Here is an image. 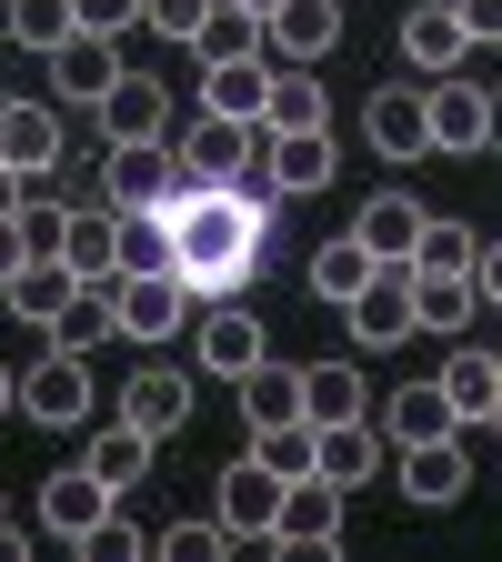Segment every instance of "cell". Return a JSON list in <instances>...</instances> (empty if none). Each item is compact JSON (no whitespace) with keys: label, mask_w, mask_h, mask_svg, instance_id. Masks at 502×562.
I'll use <instances>...</instances> for the list:
<instances>
[{"label":"cell","mask_w":502,"mask_h":562,"mask_svg":"<svg viewBox=\"0 0 502 562\" xmlns=\"http://www.w3.org/2000/svg\"><path fill=\"white\" fill-rule=\"evenodd\" d=\"M171 271L191 281V302H242L261 271V211H242L222 181H171Z\"/></svg>","instance_id":"6da1fadb"},{"label":"cell","mask_w":502,"mask_h":562,"mask_svg":"<svg viewBox=\"0 0 502 562\" xmlns=\"http://www.w3.org/2000/svg\"><path fill=\"white\" fill-rule=\"evenodd\" d=\"M362 140L382 161H422V151H433V81H422V70H412V81H382L362 101Z\"/></svg>","instance_id":"7a4b0ae2"},{"label":"cell","mask_w":502,"mask_h":562,"mask_svg":"<svg viewBox=\"0 0 502 562\" xmlns=\"http://www.w3.org/2000/svg\"><path fill=\"white\" fill-rule=\"evenodd\" d=\"M181 181V151H161V140H111L101 151V201L111 211H161Z\"/></svg>","instance_id":"3957f363"},{"label":"cell","mask_w":502,"mask_h":562,"mask_svg":"<svg viewBox=\"0 0 502 562\" xmlns=\"http://www.w3.org/2000/svg\"><path fill=\"white\" fill-rule=\"evenodd\" d=\"M342 322H352V341H362V351H392V341H412V331H422V302H412V261H382V271L362 281V302H352Z\"/></svg>","instance_id":"277c9868"},{"label":"cell","mask_w":502,"mask_h":562,"mask_svg":"<svg viewBox=\"0 0 502 562\" xmlns=\"http://www.w3.org/2000/svg\"><path fill=\"white\" fill-rule=\"evenodd\" d=\"M111 302H121V331H131V341H171V331L191 322V281H181V271H121Z\"/></svg>","instance_id":"5b68a950"},{"label":"cell","mask_w":502,"mask_h":562,"mask_svg":"<svg viewBox=\"0 0 502 562\" xmlns=\"http://www.w3.org/2000/svg\"><path fill=\"white\" fill-rule=\"evenodd\" d=\"M21 412L51 422V432H70V422H91V372H81V351H41V362L21 372Z\"/></svg>","instance_id":"8992f818"},{"label":"cell","mask_w":502,"mask_h":562,"mask_svg":"<svg viewBox=\"0 0 502 562\" xmlns=\"http://www.w3.org/2000/svg\"><path fill=\"white\" fill-rule=\"evenodd\" d=\"M281 552H332L342 542V482L332 472H302V482H281Z\"/></svg>","instance_id":"52a82bcc"},{"label":"cell","mask_w":502,"mask_h":562,"mask_svg":"<svg viewBox=\"0 0 502 562\" xmlns=\"http://www.w3.org/2000/svg\"><path fill=\"white\" fill-rule=\"evenodd\" d=\"M271 522H281V472H271L261 452H242V462L222 472V532H232V542H271Z\"/></svg>","instance_id":"ba28073f"},{"label":"cell","mask_w":502,"mask_h":562,"mask_svg":"<svg viewBox=\"0 0 502 562\" xmlns=\"http://www.w3.org/2000/svg\"><path fill=\"white\" fill-rule=\"evenodd\" d=\"M0 161H11L21 181L60 171V161H70V140H60V111H51V101H0Z\"/></svg>","instance_id":"9c48e42d"},{"label":"cell","mask_w":502,"mask_h":562,"mask_svg":"<svg viewBox=\"0 0 502 562\" xmlns=\"http://www.w3.org/2000/svg\"><path fill=\"white\" fill-rule=\"evenodd\" d=\"M462 492H472V452H462V432H443V442H412V452H402V503L443 513V503H462Z\"/></svg>","instance_id":"30bf717a"},{"label":"cell","mask_w":502,"mask_h":562,"mask_svg":"<svg viewBox=\"0 0 502 562\" xmlns=\"http://www.w3.org/2000/svg\"><path fill=\"white\" fill-rule=\"evenodd\" d=\"M252 151H261V121H222V111H201L191 140H181V181H232Z\"/></svg>","instance_id":"8fae6325"},{"label":"cell","mask_w":502,"mask_h":562,"mask_svg":"<svg viewBox=\"0 0 502 562\" xmlns=\"http://www.w3.org/2000/svg\"><path fill=\"white\" fill-rule=\"evenodd\" d=\"M121 81V50H111V31H70L60 50H51V91L60 101H81V111H101V91Z\"/></svg>","instance_id":"7c38bea8"},{"label":"cell","mask_w":502,"mask_h":562,"mask_svg":"<svg viewBox=\"0 0 502 562\" xmlns=\"http://www.w3.org/2000/svg\"><path fill=\"white\" fill-rule=\"evenodd\" d=\"M462 50H472V31H462V11H453V0H422V11H402V60L422 70V81L462 70Z\"/></svg>","instance_id":"4fadbf2b"},{"label":"cell","mask_w":502,"mask_h":562,"mask_svg":"<svg viewBox=\"0 0 502 562\" xmlns=\"http://www.w3.org/2000/svg\"><path fill=\"white\" fill-rule=\"evenodd\" d=\"M111 503H121V492H111L91 462H70V472H51V482H41V522H51L60 542H81V532H91Z\"/></svg>","instance_id":"5bb4252c"},{"label":"cell","mask_w":502,"mask_h":562,"mask_svg":"<svg viewBox=\"0 0 502 562\" xmlns=\"http://www.w3.org/2000/svg\"><path fill=\"white\" fill-rule=\"evenodd\" d=\"M433 151H492V91L482 81H433Z\"/></svg>","instance_id":"9a60e30c"},{"label":"cell","mask_w":502,"mask_h":562,"mask_svg":"<svg viewBox=\"0 0 502 562\" xmlns=\"http://www.w3.org/2000/svg\"><path fill=\"white\" fill-rule=\"evenodd\" d=\"M121 422H141V432H152V442H171L181 422H191V372H171V362L131 372V392H121Z\"/></svg>","instance_id":"2e32d148"},{"label":"cell","mask_w":502,"mask_h":562,"mask_svg":"<svg viewBox=\"0 0 502 562\" xmlns=\"http://www.w3.org/2000/svg\"><path fill=\"white\" fill-rule=\"evenodd\" d=\"M161 131H171V91L121 70V81L101 91V140H161Z\"/></svg>","instance_id":"e0dca14e"},{"label":"cell","mask_w":502,"mask_h":562,"mask_svg":"<svg viewBox=\"0 0 502 562\" xmlns=\"http://www.w3.org/2000/svg\"><path fill=\"white\" fill-rule=\"evenodd\" d=\"M443 432H462V412H453V392H443V382H412V392H392V402H382V442H392V452L443 442Z\"/></svg>","instance_id":"ac0fdd59"},{"label":"cell","mask_w":502,"mask_h":562,"mask_svg":"<svg viewBox=\"0 0 502 562\" xmlns=\"http://www.w3.org/2000/svg\"><path fill=\"white\" fill-rule=\"evenodd\" d=\"M252 362H261V312H242V302H211V312H201V372L242 382Z\"/></svg>","instance_id":"d6986e66"},{"label":"cell","mask_w":502,"mask_h":562,"mask_svg":"<svg viewBox=\"0 0 502 562\" xmlns=\"http://www.w3.org/2000/svg\"><path fill=\"white\" fill-rule=\"evenodd\" d=\"M60 261L81 271V281H111V271H121V211H111V201H70Z\"/></svg>","instance_id":"ffe728a7"},{"label":"cell","mask_w":502,"mask_h":562,"mask_svg":"<svg viewBox=\"0 0 502 562\" xmlns=\"http://www.w3.org/2000/svg\"><path fill=\"white\" fill-rule=\"evenodd\" d=\"M261 41H271L281 60H322V50L342 41V0H281V11L261 21Z\"/></svg>","instance_id":"44dd1931"},{"label":"cell","mask_w":502,"mask_h":562,"mask_svg":"<svg viewBox=\"0 0 502 562\" xmlns=\"http://www.w3.org/2000/svg\"><path fill=\"white\" fill-rule=\"evenodd\" d=\"M422 222H433V211H422L412 191H372L362 211H352V232H362L382 261H412V251H422Z\"/></svg>","instance_id":"7402d4cb"},{"label":"cell","mask_w":502,"mask_h":562,"mask_svg":"<svg viewBox=\"0 0 502 562\" xmlns=\"http://www.w3.org/2000/svg\"><path fill=\"white\" fill-rule=\"evenodd\" d=\"M0 292H11V312H21V322H41V331H51V322H60V302L81 292V271H70L60 251H31L11 281H0Z\"/></svg>","instance_id":"603a6c76"},{"label":"cell","mask_w":502,"mask_h":562,"mask_svg":"<svg viewBox=\"0 0 502 562\" xmlns=\"http://www.w3.org/2000/svg\"><path fill=\"white\" fill-rule=\"evenodd\" d=\"M312 472H332L342 492H352V482H372V472H382V422H372V412L322 422V462H312Z\"/></svg>","instance_id":"cb8c5ba5"},{"label":"cell","mask_w":502,"mask_h":562,"mask_svg":"<svg viewBox=\"0 0 502 562\" xmlns=\"http://www.w3.org/2000/svg\"><path fill=\"white\" fill-rule=\"evenodd\" d=\"M261 101H271L261 50H252V60H201V111H222V121H261Z\"/></svg>","instance_id":"d4e9b609"},{"label":"cell","mask_w":502,"mask_h":562,"mask_svg":"<svg viewBox=\"0 0 502 562\" xmlns=\"http://www.w3.org/2000/svg\"><path fill=\"white\" fill-rule=\"evenodd\" d=\"M372 271H382V251H372L362 232H342V241H322V251H312V292H322L332 312H352V302H362V281H372Z\"/></svg>","instance_id":"484cf974"},{"label":"cell","mask_w":502,"mask_h":562,"mask_svg":"<svg viewBox=\"0 0 502 562\" xmlns=\"http://www.w3.org/2000/svg\"><path fill=\"white\" fill-rule=\"evenodd\" d=\"M332 121V101H322V81H312V60H281L271 70V101H261V131L281 140V131H322Z\"/></svg>","instance_id":"4316f807"},{"label":"cell","mask_w":502,"mask_h":562,"mask_svg":"<svg viewBox=\"0 0 502 562\" xmlns=\"http://www.w3.org/2000/svg\"><path fill=\"white\" fill-rule=\"evenodd\" d=\"M443 392H453V412H462V432H472V422H492V412H502V351H453V362H443Z\"/></svg>","instance_id":"83f0119b"},{"label":"cell","mask_w":502,"mask_h":562,"mask_svg":"<svg viewBox=\"0 0 502 562\" xmlns=\"http://www.w3.org/2000/svg\"><path fill=\"white\" fill-rule=\"evenodd\" d=\"M252 50H261V11L252 0H211L191 31V60H252Z\"/></svg>","instance_id":"f1b7e54d"},{"label":"cell","mask_w":502,"mask_h":562,"mask_svg":"<svg viewBox=\"0 0 502 562\" xmlns=\"http://www.w3.org/2000/svg\"><path fill=\"white\" fill-rule=\"evenodd\" d=\"M81 462H91V472H101L111 492H131L141 472H152V432H141V422H121V412H111L101 432H91V452H81Z\"/></svg>","instance_id":"f546056e"},{"label":"cell","mask_w":502,"mask_h":562,"mask_svg":"<svg viewBox=\"0 0 502 562\" xmlns=\"http://www.w3.org/2000/svg\"><path fill=\"white\" fill-rule=\"evenodd\" d=\"M352 412H372V382L352 362H312L302 372V422H352Z\"/></svg>","instance_id":"4dcf8cb0"},{"label":"cell","mask_w":502,"mask_h":562,"mask_svg":"<svg viewBox=\"0 0 502 562\" xmlns=\"http://www.w3.org/2000/svg\"><path fill=\"white\" fill-rule=\"evenodd\" d=\"M111 281H121V271H111ZM111 281H81V292L60 302V322H51V341H60V351H91L101 331H121V302H111Z\"/></svg>","instance_id":"1f68e13d"},{"label":"cell","mask_w":502,"mask_h":562,"mask_svg":"<svg viewBox=\"0 0 502 562\" xmlns=\"http://www.w3.org/2000/svg\"><path fill=\"white\" fill-rule=\"evenodd\" d=\"M242 412H252V432H261V422H302V372L261 351V362L242 372Z\"/></svg>","instance_id":"d6a6232c"},{"label":"cell","mask_w":502,"mask_h":562,"mask_svg":"<svg viewBox=\"0 0 502 562\" xmlns=\"http://www.w3.org/2000/svg\"><path fill=\"white\" fill-rule=\"evenodd\" d=\"M271 181L292 191V201L322 191V181H332V140H322V131H281V140H271Z\"/></svg>","instance_id":"836d02e7"},{"label":"cell","mask_w":502,"mask_h":562,"mask_svg":"<svg viewBox=\"0 0 502 562\" xmlns=\"http://www.w3.org/2000/svg\"><path fill=\"white\" fill-rule=\"evenodd\" d=\"M412 302H422V331H462L472 322V271H412Z\"/></svg>","instance_id":"e575fe53"},{"label":"cell","mask_w":502,"mask_h":562,"mask_svg":"<svg viewBox=\"0 0 502 562\" xmlns=\"http://www.w3.org/2000/svg\"><path fill=\"white\" fill-rule=\"evenodd\" d=\"M252 452H261L281 482H302V472L322 462V422H261V432H252Z\"/></svg>","instance_id":"d590c367"},{"label":"cell","mask_w":502,"mask_h":562,"mask_svg":"<svg viewBox=\"0 0 502 562\" xmlns=\"http://www.w3.org/2000/svg\"><path fill=\"white\" fill-rule=\"evenodd\" d=\"M0 11H11V41L41 50V60H51L70 31H81V11H70V0H0Z\"/></svg>","instance_id":"8d00e7d4"},{"label":"cell","mask_w":502,"mask_h":562,"mask_svg":"<svg viewBox=\"0 0 502 562\" xmlns=\"http://www.w3.org/2000/svg\"><path fill=\"white\" fill-rule=\"evenodd\" d=\"M472 251H482V232L472 222H422V251H412V271H472Z\"/></svg>","instance_id":"74e56055"},{"label":"cell","mask_w":502,"mask_h":562,"mask_svg":"<svg viewBox=\"0 0 502 562\" xmlns=\"http://www.w3.org/2000/svg\"><path fill=\"white\" fill-rule=\"evenodd\" d=\"M121 271H171V222L161 211H121Z\"/></svg>","instance_id":"f35d334b"},{"label":"cell","mask_w":502,"mask_h":562,"mask_svg":"<svg viewBox=\"0 0 502 562\" xmlns=\"http://www.w3.org/2000/svg\"><path fill=\"white\" fill-rule=\"evenodd\" d=\"M81 552H91V562H141V552H152V532L121 522V513H101V522L81 532Z\"/></svg>","instance_id":"ab89813d"},{"label":"cell","mask_w":502,"mask_h":562,"mask_svg":"<svg viewBox=\"0 0 502 562\" xmlns=\"http://www.w3.org/2000/svg\"><path fill=\"white\" fill-rule=\"evenodd\" d=\"M152 552H171V562H211V552H232V532H222V522H171V532H152Z\"/></svg>","instance_id":"60d3db41"},{"label":"cell","mask_w":502,"mask_h":562,"mask_svg":"<svg viewBox=\"0 0 502 562\" xmlns=\"http://www.w3.org/2000/svg\"><path fill=\"white\" fill-rule=\"evenodd\" d=\"M60 232H70V201H41V191H31V201H21V241H31V251H60Z\"/></svg>","instance_id":"b9f144b4"},{"label":"cell","mask_w":502,"mask_h":562,"mask_svg":"<svg viewBox=\"0 0 502 562\" xmlns=\"http://www.w3.org/2000/svg\"><path fill=\"white\" fill-rule=\"evenodd\" d=\"M201 11H211V0H141V21H152L161 41H181V50H191V31H201Z\"/></svg>","instance_id":"7bdbcfd3"},{"label":"cell","mask_w":502,"mask_h":562,"mask_svg":"<svg viewBox=\"0 0 502 562\" xmlns=\"http://www.w3.org/2000/svg\"><path fill=\"white\" fill-rule=\"evenodd\" d=\"M70 11H81V31H111V41H121V31L141 21V0H70Z\"/></svg>","instance_id":"ee69618b"},{"label":"cell","mask_w":502,"mask_h":562,"mask_svg":"<svg viewBox=\"0 0 502 562\" xmlns=\"http://www.w3.org/2000/svg\"><path fill=\"white\" fill-rule=\"evenodd\" d=\"M472 292L502 312V241H482V251H472Z\"/></svg>","instance_id":"f6af8a7d"},{"label":"cell","mask_w":502,"mask_h":562,"mask_svg":"<svg viewBox=\"0 0 502 562\" xmlns=\"http://www.w3.org/2000/svg\"><path fill=\"white\" fill-rule=\"evenodd\" d=\"M453 11H462L472 41H502V0H453Z\"/></svg>","instance_id":"bcb514c9"},{"label":"cell","mask_w":502,"mask_h":562,"mask_svg":"<svg viewBox=\"0 0 502 562\" xmlns=\"http://www.w3.org/2000/svg\"><path fill=\"white\" fill-rule=\"evenodd\" d=\"M21 261H31V241H21V211H0V281H11Z\"/></svg>","instance_id":"7dc6e473"},{"label":"cell","mask_w":502,"mask_h":562,"mask_svg":"<svg viewBox=\"0 0 502 562\" xmlns=\"http://www.w3.org/2000/svg\"><path fill=\"white\" fill-rule=\"evenodd\" d=\"M0 211H21V171L11 161H0Z\"/></svg>","instance_id":"c3c4849f"},{"label":"cell","mask_w":502,"mask_h":562,"mask_svg":"<svg viewBox=\"0 0 502 562\" xmlns=\"http://www.w3.org/2000/svg\"><path fill=\"white\" fill-rule=\"evenodd\" d=\"M11 402H21V382H11V372H0V412H11Z\"/></svg>","instance_id":"681fc988"},{"label":"cell","mask_w":502,"mask_h":562,"mask_svg":"<svg viewBox=\"0 0 502 562\" xmlns=\"http://www.w3.org/2000/svg\"><path fill=\"white\" fill-rule=\"evenodd\" d=\"M492 151H502V91H492Z\"/></svg>","instance_id":"f907efd6"},{"label":"cell","mask_w":502,"mask_h":562,"mask_svg":"<svg viewBox=\"0 0 502 562\" xmlns=\"http://www.w3.org/2000/svg\"><path fill=\"white\" fill-rule=\"evenodd\" d=\"M252 11H261V21H271V11H281V0H252Z\"/></svg>","instance_id":"816d5d0a"},{"label":"cell","mask_w":502,"mask_h":562,"mask_svg":"<svg viewBox=\"0 0 502 562\" xmlns=\"http://www.w3.org/2000/svg\"><path fill=\"white\" fill-rule=\"evenodd\" d=\"M0 532H11V513H0Z\"/></svg>","instance_id":"f5cc1de1"},{"label":"cell","mask_w":502,"mask_h":562,"mask_svg":"<svg viewBox=\"0 0 502 562\" xmlns=\"http://www.w3.org/2000/svg\"><path fill=\"white\" fill-rule=\"evenodd\" d=\"M492 422H502V412H492Z\"/></svg>","instance_id":"db71d44e"}]
</instances>
